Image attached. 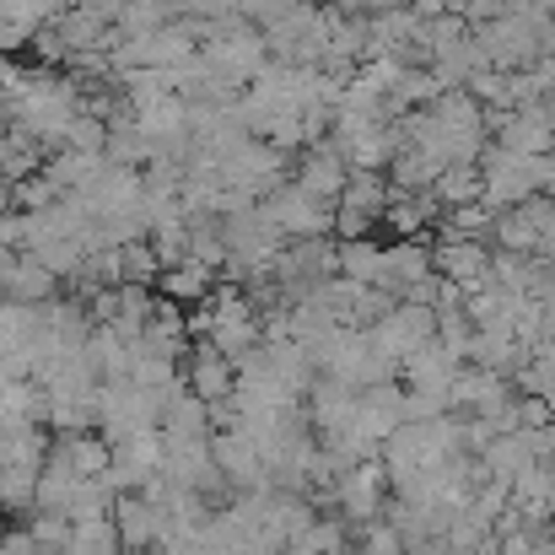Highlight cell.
<instances>
[{"mask_svg":"<svg viewBox=\"0 0 555 555\" xmlns=\"http://www.w3.org/2000/svg\"><path fill=\"white\" fill-rule=\"evenodd\" d=\"M184 383L216 410L221 399H232L237 393V367L216 351V346H205V340H194L189 346V357H184Z\"/></svg>","mask_w":555,"mask_h":555,"instance_id":"1","label":"cell"},{"mask_svg":"<svg viewBox=\"0 0 555 555\" xmlns=\"http://www.w3.org/2000/svg\"><path fill=\"white\" fill-rule=\"evenodd\" d=\"M60 275L54 270H43L33 254H16V270H11V281H5V302H16V308H49L54 297H60Z\"/></svg>","mask_w":555,"mask_h":555,"instance_id":"2","label":"cell"},{"mask_svg":"<svg viewBox=\"0 0 555 555\" xmlns=\"http://www.w3.org/2000/svg\"><path fill=\"white\" fill-rule=\"evenodd\" d=\"M210 286H216V270L210 264H199V259H179V264H168L163 270V281H157V297H168V302H205L210 297Z\"/></svg>","mask_w":555,"mask_h":555,"instance_id":"3","label":"cell"},{"mask_svg":"<svg viewBox=\"0 0 555 555\" xmlns=\"http://www.w3.org/2000/svg\"><path fill=\"white\" fill-rule=\"evenodd\" d=\"M0 555H43V551H38V540L27 529H5L0 534Z\"/></svg>","mask_w":555,"mask_h":555,"instance_id":"4","label":"cell"},{"mask_svg":"<svg viewBox=\"0 0 555 555\" xmlns=\"http://www.w3.org/2000/svg\"><path fill=\"white\" fill-rule=\"evenodd\" d=\"M11 270H16V254L0 248V302H5V281H11Z\"/></svg>","mask_w":555,"mask_h":555,"instance_id":"5","label":"cell"},{"mask_svg":"<svg viewBox=\"0 0 555 555\" xmlns=\"http://www.w3.org/2000/svg\"><path fill=\"white\" fill-rule=\"evenodd\" d=\"M11 210H16V184L0 179V216H11Z\"/></svg>","mask_w":555,"mask_h":555,"instance_id":"6","label":"cell"}]
</instances>
